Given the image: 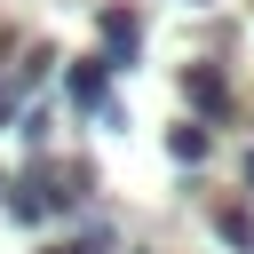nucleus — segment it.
<instances>
[{
    "instance_id": "f257e3e1",
    "label": "nucleus",
    "mask_w": 254,
    "mask_h": 254,
    "mask_svg": "<svg viewBox=\"0 0 254 254\" xmlns=\"http://www.w3.org/2000/svg\"><path fill=\"white\" fill-rule=\"evenodd\" d=\"M95 24H103V48H111L103 64H111V71H127V64H135V48H143V16H135V8H103Z\"/></svg>"
},
{
    "instance_id": "f03ea898",
    "label": "nucleus",
    "mask_w": 254,
    "mask_h": 254,
    "mask_svg": "<svg viewBox=\"0 0 254 254\" xmlns=\"http://www.w3.org/2000/svg\"><path fill=\"white\" fill-rule=\"evenodd\" d=\"M183 103H190L198 119H222V111H230V79H222L214 64H190V71H183Z\"/></svg>"
},
{
    "instance_id": "7ed1b4c3",
    "label": "nucleus",
    "mask_w": 254,
    "mask_h": 254,
    "mask_svg": "<svg viewBox=\"0 0 254 254\" xmlns=\"http://www.w3.org/2000/svg\"><path fill=\"white\" fill-rule=\"evenodd\" d=\"M103 95H111V64H103V56L71 64V103H79V111H103Z\"/></svg>"
},
{
    "instance_id": "20e7f679",
    "label": "nucleus",
    "mask_w": 254,
    "mask_h": 254,
    "mask_svg": "<svg viewBox=\"0 0 254 254\" xmlns=\"http://www.w3.org/2000/svg\"><path fill=\"white\" fill-rule=\"evenodd\" d=\"M167 151H175V159H183V167H198V159H206V151H214V135H206V127H198V119H183V127H175V135H167Z\"/></svg>"
},
{
    "instance_id": "39448f33",
    "label": "nucleus",
    "mask_w": 254,
    "mask_h": 254,
    "mask_svg": "<svg viewBox=\"0 0 254 254\" xmlns=\"http://www.w3.org/2000/svg\"><path fill=\"white\" fill-rule=\"evenodd\" d=\"M214 230H222L230 246H246V254H254V214H246V206H222V214H214Z\"/></svg>"
},
{
    "instance_id": "423d86ee",
    "label": "nucleus",
    "mask_w": 254,
    "mask_h": 254,
    "mask_svg": "<svg viewBox=\"0 0 254 254\" xmlns=\"http://www.w3.org/2000/svg\"><path fill=\"white\" fill-rule=\"evenodd\" d=\"M48 254H111V238L95 230V238H71V246H48Z\"/></svg>"
},
{
    "instance_id": "0eeeda50",
    "label": "nucleus",
    "mask_w": 254,
    "mask_h": 254,
    "mask_svg": "<svg viewBox=\"0 0 254 254\" xmlns=\"http://www.w3.org/2000/svg\"><path fill=\"white\" fill-rule=\"evenodd\" d=\"M8 119H16V87H0V127H8Z\"/></svg>"
},
{
    "instance_id": "6e6552de",
    "label": "nucleus",
    "mask_w": 254,
    "mask_h": 254,
    "mask_svg": "<svg viewBox=\"0 0 254 254\" xmlns=\"http://www.w3.org/2000/svg\"><path fill=\"white\" fill-rule=\"evenodd\" d=\"M246 190H254V151H246Z\"/></svg>"
}]
</instances>
